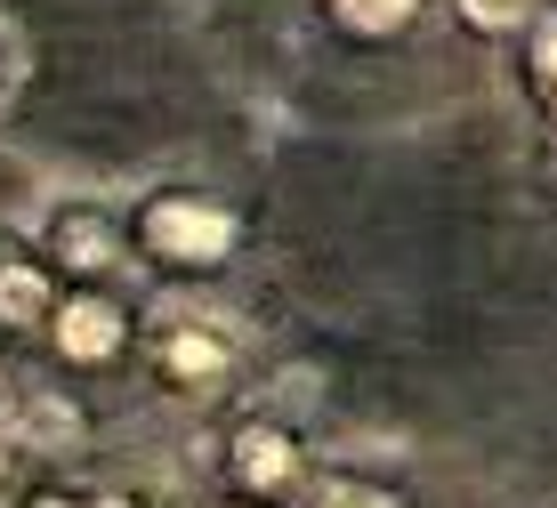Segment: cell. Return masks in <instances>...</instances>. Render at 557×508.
I'll return each mask as SVG.
<instances>
[{
    "label": "cell",
    "mask_w": 557,
    "mask_h": 508,
    "mask_svg": "<svg viewBox=\"0 0 557 508\" xmlns=\"http://www.w3.org/2000/svg\"><path fill=\"white\" fill-rule=\"evenodd\" d=\"M57 315V275L16 234H0V339H41Z\"/></svg>",
    "instance_id": "cell-7"
},
{
    "label": "cell",
    "mask_w": 557,
    "mask_h": 508,
    "mask_svg": "<svg viewBox=\"0 0 557 508\" xmlns=\"http://www.w3.org/2000/svg\"><path fill=\"white\" fill-rule=\"evenodd\" d=\"M33 243H41V267H65L73 283H113L129 267V219L98 194H57Z\"/></svg>",
    "instance_id": "cell-3"
},
{
    "label": "cell",
    "mask_w": 557,
    "mask_h": 508,
    "mask_svg": "<svg viewBox=\"0 0 557 508\" xmlns=\"http://www.w3.org/2000/svg\"><path fill=\"white\" fill-rule=\"evenodd\" d=\"M332 9L339 33H356V41H396V33H412L420 0H323Z\"/></svg>",
    "instance_id": "cell-9"
},
{
    "label": "cell",
    "mask_w": 557,
    "mask_h": 508,
    "mask_svg": "<svg viewBox=\"0 0 557 508\" xmlns=\"http://www.w3.org/2000/svg\"><path fill=\"white\" fill-rule=\"evenodd\" d=\"M129 250H146L170 275H219L243 250V210L226 202V194H210V186H162V194H146L138 219H129Z\"/></svg>",
    "instance_id": "cell-2"
},
{
    "label": "cell",
    "mask_w": 557,
    "mask_h": 508,
    "mask_svg": "<svg viewBox=\"0 0 557 508\" xmlns=\"http://www.w3.org/2000/svg\"><path fill=\"white\" fill-rule=\"evenodd\" d=\"M41 339H49L65 363L106 371V363H122V356H129V307L113 299L106 283L57 290V315H49V331H41Z\"/></svg>",
    "instance_id": "cell-4"
},
{
    "label": "cell",
    "mask_w": 557,
    "mask_h": 508,
    "mask_svg": "<svg viewBox=\"0 0 557 508\" xmlns=\"http://www.w3.org/2000/svg\"><path fill=\"white\" fill-rule=\"evenodd\" d=\"M517 41H525V82H533V97H542V113L557 122V9H542Z\"/></svg>",
    "instance_id": "cell-10"
},
{
    "label": "cell",
    "mask_w": 557,
    "mask_h": 508,
    "mask_svg": "<svg viewBox=\"0 0 557 508\" xmlns=\"http://www.w3.org/2000/svg\"><path fill=\"white\" fill-rule=\"evenodd\" d=\"M16 460H25V453H16V444L0 436V508H9L16 493H25V468H16Z\"/></svg>",
    "instance_id": "cell-14"
},
{
    "label": "cell",
    "mask_w": 557,
    "mask_h": 508,
    "mask_svg": "<svg viewBox=\"0 0 557 508\" xmlns=\"http://www.w3.org/2000/svg\"><path fill=\"white\" fill-rule=\"evenodd\" d=\"M0 436H9L25 460H73L89 444V420L73 412V404H57V396L9 387V404H0Z\"/></svg>",
    "instance_id": "cell-6"
},
{
    "label": "cell",
    "mask_w": 557,
    "mask_h": 508,
    "mask_svg": "<svg viewBox=\"0 0 557 508\" xmlns=\"http://www.w3.org/2000/svg\"><path fill=\"white\" fill-rule=\"evenodd\" d=\"M25 82H33V41H25V25H16V16H0V122L16 113Z\"/></svg>",
    "instance_id": "cell-12"
},
{
    "label": "cell",
    "mask_w": 557,
    "mask_h": 508,
    "mask_svg": "<svg viewBox=\"0 0 557 508\" xmlns=\"http://www.w3.org/2000/svg\"><path fill=\"white\" fill-rule=\"evenodd\" d=\"M453 16L469 33H485V41H517V33L542 16V0H453Z\"/></svg>",
    "instance_id": "cell-11"
},
{
    "label": "cell",
    "mask_w": 557,
    "mask_h": 508,
    "mask_svg": "<svg viewBox=\"0 0 557 508\" xmlns=\"http://www.w3.org/2000/svg\"><path fill=\"white\" fill-rule=\"evenodd\" d=\"M292 508H405V493H388L380 476H348V468H307L292 484Z\"/></svg>",
    "instance_id": "cell-8"
},
{
    "label": "cell",
    "mask_w": 557,
    "mask_h": 508,
    "mask_svg": "<svg viewBox=\"0 0 557 508\" xmlns=\"http://www.w3.org/2000/svg\"><path fill=\"white\" fill-rule=\"evenodd\" d=\"M146 363L178 404H219L243 380V363H251V331H243V315H226V307L170 299V307L146 315Z\"/></svg>",
    "instance_id": "cell-1"
},
{
    "label": "cell",
    "mask_w": 557,
    "mask_h": 508,
    "mask_svg": "<svg viewBox=\"0 0 557 508\" xmlns=\"http://www.w3.org/2000/svg\"><path fill=\"white\" fill-rule=\"evenodd\" d=\"M226 476H235V493H251V500H275V493H292V484L307 476V453H299V436H292V420H275V412H251L226 436Z\"/></svg>",
    "instance_id": "cell-5"
},
{
    "label": "cell",
    "mask_w": 557,
    "mask_h": 508,
    "mask_svg": "<svg viewBox=\"0 0 557 508\" xmlns=\"http://www.w3.org/2000/svg\"><path fill=\"white\" fill-rule=\"evenodd\" d=\"M226 508H267V500H251V493H243V500H226Z\"/></svg>",
    "instance_id": "cell-15"
},
{
    "label": "cell",
    "mask_w": 557,
    "mask_h": 508,
    "mask_svg": "<svg viewBox=\"0 0 557 508\" xmlns=\"http://www.w3.org/2000/svg\"><path fill=\"white\" fill-rule=\"evenodd\" d=\"M9 508H138V500H122V493H89V484H25Z\"/></svg>",
    "instance_id": "cell-13"
}]
</instances>
